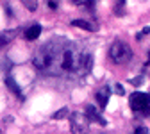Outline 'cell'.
<instances>
[{"label": "cell", "instance_id": "obj_1", "mask_svg": "<svg viewBox=\"0 0 150 134\" xmlns=\"http://www.w3.org/2000/svg\"><path fill=\"white\" fill-rule=\"evenodd\" d=\"M109 57L116 65H125L132 57V50H130V47L125 41H115L109 48Z\"/></svg>", "mask_w": 150, "mask_h": 134}, {"label": "cell", "instance_id": "obj_2", "mask_svg": "<svg viewBox=\"0 0 150 134\" xmlns=\"http://www.w3.org/2000/svg\"><path fill=\"white\" fill-rule=\"evenodd\" d=\"M88 130V122L81 113L71 114V134H84Z\"/></svg>", "mask_w": 150, "mask_h": 134}, {"label": "cell", "instance_id": "obj_3", "mask_svg": "<svg viewBox=\"0 0 150 134\" xmlns=\"http://www.w3.org/2000/svg\"><path fill=\"white\" fill-rule=\"evenodd\" d=\"M130 107H132L134 111H139V113H143L145 111V107H146V93H132L130 95Z\"/></svg>", "mask_w": 150, "mask_h": 134}, {"label": "cell", "instance_id": "obj_4", "mask_svg": "<svg viewBox=\"0 0 150 134\" xmlns=\"http://www.w3.org/2000/svg\"><path fill=\"white\" fill-rule=\"evenodd\" d=\"M86 118L91 120V122H97V123H100V125H107L105 118L95 109V106H88V107H86Z\"/></svg>", "mask_w": 150, "mask_h": 134}, {"label": "cell", "instance_id": "obj_5", "mask_svg": "<svg viewBox=\"0 0 150 134\" xmlns=\"http://www.w3.org/2000/svg\"><path fill=\"white\" fill-rule=\"evenodd\" d=\"M71 25L73 27H79V29H84V30H89V32L97 30V25L91 23V22H88V20H73Z\"/></svg>", "mask_w": 150, "mask_h": 134}, {"label": "cell", "instance_id": "obj_6", "mask_svg": "<svg viewBox=\"0 0 150 134\" xmlns=\"http://www.w3.org/2000/svg\"><path fill=\"white\" fill-rule=\"evenodd\" d=\"M41 34V25H38V23H34V25H30L27 30H25V38H27V40H36V38L38 36H40Z\"/></svg>", "mask_w": 150, "mask_h": 134}, {"label": "cell", "instance_id": "obj_7", "mask_svg": "<svg viewBox=\"0 0 150 134\" xmlns=\"http://www.w3.org/2000/svg\"><path fill=\"white\" fill-rule=\"evenodd\" d=\"M109 88H102L98 93H97V100H98V104H100V107L104 109L105 106H107V99H109Z\"/></svg>", "mask_w": 150, "mask_h": 134}, {"label": "cell", "instance_id": "obj_8", "mask_svg": "<svg viewBox=\"0 0 150 134\" xmlns=\"http://www.w3.org/2000/svg\"><path fill=\"white\" fill-rule=\"evenodd\" d=\"M6 84H7V88H9V89H11V91L16 95L18 99H23V95H22V89H20V86H18V84L14 82V79H13V77H7V79H6Z\"/></svg>", "mask_w": 150, "mask_h": 134}, {"label": "cell", "instance_id": "obj_9", "mask_svg": "<svg viewBox=\"0 0 150 134\" xmlns=\"http://www.w3.org/2000/svg\"><path fill=\"white\" fill-rule=\"evenodd\" d=\"M64 116H68V109L66 107H63V109H59L57 113H54V120H61V118H64Z\"/></svg>", "mask_w": 150, "mask_h": 134}, {"label": "cell", "instance_id": "obj_10", "mask_svg": "<svg viewBox=\"0 0 150 134\" xmlns=\"http://www.w3.org/2000/svg\"><path fill=\"white\" fill-rule=\"evenodd\" d=\"M115 14H116V16H122V14H125V2H118V4H116Z\"/></svg>", "mask_w": 150, "mask_h": 134}, {"label": "cell", "instance_id": "obj_11", "mask_svg": "<svg viewBox=\"0 0 150 134\" xmlns=\"http://www.w3.org/2000/svg\"><path fill=\"white\" fill-rule=\"evenodd\" d=\"M23 6H25L29 11H34V9L38 7V2H27V0H25V2H23Z\"/></svg>", "mask_w": 150, "mask_h": 134}, {"label": "cell", "instance_id": "obj_12", "mask_svg": "<svg viewBox=\"0 0 150 134\" xmlns=\"http://www.w3.org/2000/svg\"><path fill=\"white\" fill-rule=\"evenodd\" d=\"M130 84H134V86H141V84H143V77H134V79H130Z\"/></svg>", "mask_w": 150, "mask_h": 134}, {"label": "cell", "instance_id": "obj_13", "mask_svg": "<svg viewBox=\"0 0 150 134\" xmlns=\"http://www.w3.org/2000/svg\"><path fill=\"white\" fill-rule=\"evenodd\" d=\"M134 134H148V129H146V127H138V129L134 130Z\"/></svg>", "mask_w": 150, "mask_h": 134}, {"label": "cell", "instance_id": "obj_14", "mask_svg": "<svg viewBox=\"0 0 150 134\" xmlns=\"http://www.w3.org/2000/svg\"><path fill=\"white\" fill-rule=\"evenodd\" d=\"M115 89H116V93H118V95H123V93H125L122 84H116V86H115Z\"/></svg>", "mask_w": 150, "mask_h": 134}, {"label": "cell", "instance_id": "obj_15", "mask_svg": "<svg viewBox=\"0 0 150 134\" xmlns=\"http://www.w3.org/2000/svg\"><path fill=\"white\" fill-rule=\"evenodd\" d=\"M48 7L50 9H57V2H48Z\"/></svg>", "mask_w": 150, "mask_h": 134}, {"label": "cell", "instance_id": "obj_16", "mask_svg": "<svg viewBox=\"0 0 150 134\" xmlns=\"http://www.w3.org/2000/svg\"><path fill=\"white\" fill-rule=\"evenodd\" d=\"M141 34H150V27H145V29H143V32H141Z\"/></svg>", "mask_w": 150, "mask_h": 134}, {"label": "cell", "instance_id": "obj_17", "mask_svg": "<svg viewBox=\"0 0 150 134\" xmlns=\"http://www.w3.org/2000/svg\"><path fill=\"white\" fill-rule=\"evenodd\" d=\"M148 63H150V55H148Z\"/></svg>", "mask_w": 150, "mask_h": 134}]
</instances>
